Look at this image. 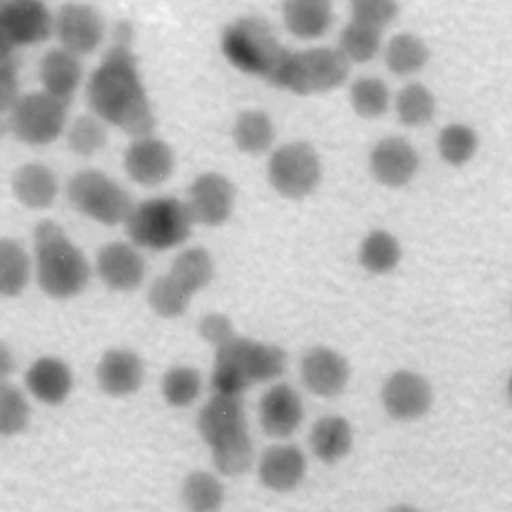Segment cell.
Masks as SVG:
<instances>
[{
	"label": "cell",
	"instance_id": "cell-1",
	"mask_svg": "<svg viewBox=\"0 0 512 512\" xmlns=\"http://www.w3.org/2000/svg\"><path fill=\"white\" fill-rule=\"evenodd\" d=\"M86 98L92 112L120 128L122 132L138 138L150 136L156 118L152 104L138 74V62L130 48V26L120 24L116 44L108 48L100 66L92 72Z\"/></svg>",
	"mask_w": 512,
	"mask_h": 512
},
{
	"label": "cell",
	"instance_id": "cell-2",
	"mask_svg": "<svg viewBox=\"0 0 512 512\" xmlns=\"http://www.w3.org/2000/svg\"><path fill=\"white\" fill-rule=\"evenodd\" d=\"M36 276L44 294L64 300L78 296L90 280V264L66 232L50 220L34 228Z\"/></svg>",
	"mask_w": 512,
	"mask_h": 512
},
{
	"label": "cell",
	"instance_id": "cell-3",
	"mask_svg": "<svg viewBox=\"0 0 512 512\" xmlns=\"http://www.w3.org/2000/svg\"><path fill=\"white\" fill-rule=\"evenodd\" d=\"M222 54L232 66L246 74L274 82L290 52L280 44L272 26L260 16H244L222 30Z\"/></svg>",
	"mask_w": 512,
	"mask_h": 512
},
{
	"label": "cell",
	"instance_id": "cell-4",
	"mask_svg": "<svg viewBox=\"0 0 512 512\" xmlns=\"http://www.w3.org/2000/svg\"><path fill=\"white\" fill-rule=\"evenodd\" d=\"M124 224L128 238L136 246L170 250L190 236L194 220L186 202L164 196L136 204Z\"/></svg>",
	"mask_w": 512,
	"mask_h": 512
},
{
	"label": "cell",
	"instance_id": "cell-5",
	"mask_svg": "<svg viewBox=\"0 0 512 512\" xmlns=\"http://www.w3.org/2000/svg\"><path fill=\"white\" fill-rule=\"evenodd\" d=\"M348 70V58L336 48L324 46L290 52L272 86L302 96L314 92H328L344 84V80L348 78Z\"/></svg>",
	"mask_w": 512,
	"mask_h": 512
},
{
	"label": "cell",
	"instance_id": "cell-6",
	"mask_svg": "<svg viewBox=\"0 0 512 512\" xmlns=\"http://www.w3.org/2000/svg\"><path fill=\"white\" fill-rule=\"evenodd\" d=\"M66 196L78 212L106 226L126 222L134 210L128 192L100 170L76 172L66 184Z\"/></svg>",
	"mask_w": 512,
	"mask_h": 512
},
{
	"label": "cell",
	"instance_id": "cell-7",
	"mask_svg": "<svg viewBox=\"0 0 512 512\" xmlns=\"http://www.w3.org/2000/svg\"><path fill=\"white\" fill-rule=\"evenodd\" d=\"M66 108L62 100L48 92H32L18 98L8 112V126L12 134L32 146L54 142L66 124Z\"/></svg>",
	"mask_w": 512,
	"mask_h": 512
},
{
	"label": "cell",
	"instance_id": "cell-8",
	"mask_svg": "<svg viewBox=\"0 0 512 512\" xmlns=\"http://www.w3.org/2000/svg\"><path fill=\"white\" fill-rule=\"evenodd\" d=\"M268 182L284 198H304L320 184L322 166L308 142H290L272 152L268 160Z\"/></svg>",
	"mask_w": 512,
	"mask_h": 512
},
{
	"label": "cell",
	"instance_id": "cell-9",
	"mask_svg": "<svg viewBox=\"0 0 512 512\" xmlns=\"http://www.w3.org/2000/svg\"><path fill=\"white\" fill-rule=\"evenodd\" d=\"M434 402L430 382L412 370H398L382 386V406L386 414L400 422H412L428 414Z\"/></svg>",
	"mask_w": 512,
	"mask_h": 512
},
{
	"label": "cell",
	"instance_id": "cell-10",
	"mask_svg": "<svg viewBox=\"0 0 512 512\" xmlns=\"http://www.w3.org/2000/svg\"><path fill=\"white\" fill-rule=\"evenodd\" d=\"M52 28V16L38 0L8 2L0 10V42L12 48L44 42L50 38Z\"/></svg>",
	"mask_w": 512,
	"mask_h": 512
},
{
	"label": "cell",
	"instance_id": "cell-11",
	"mask_svg": "<svg viewBox=\"0 0 512 512\" xmlns=\"http://www.w3.org/2000/svg\"><path fill=\"white\" fill-rule=\"evenodd\" d=\"M234 200V184L218 172H206L200 174L188 188L186 204L194 222L204 226H220L230 218Z\"/></svg>",
	"mask_w": 512,
	"mask_h": 512
},
{
	"label": "cell",
	"instance_id": "cell-12",
	"mask_svg": "<svg viewBox=\"0 0 512 512\" xmlns=\"http://www.w3.org/2000/svg\"><path fill=\"white\" fill-rule=\"evenodd\" d=\"M198 432L210 450L250 436L242 398L214 394L198 414Z\"/></svg>",
	"mask_w": 512,
	"mask_h": 512
},
{
	"label": "cell",
	"instance_id": "cell-13",
	"mask_svg": "<svg viewBox=\"0 0 512 512\" xmlns=\"http://www.w3.org/2000/svg\"><path fill=\"white\" fill-rule=\"evenodd\" d=\"M54 32L64 50L72 54H90L104 36V22L96 8L88 4H64L60 6Z\"/></svg>",
	"mask_w": 512,
	"mask_h": 512
},
{
	"label": "cell",
	"instance_id": "cell-14",
	"mask_svg": "<svg viewBox=\"0 0 512 512\" xmlns=\"http://www.w3.org/2000/svg\"><path fill=\"white\" fill-rule=\"evenodd\" d=\"M418 166V152L406 138L400 136L380 140L370 152L372 176L388 188L406 186L416 176Z\"/></svg>",
	"mask_w": 512,
	"mask_h": 512
},
{
	"label": "cell",
	"instance_id": "cell-15",
	"mask_svg": "<svg viewBox=\"0 0 512 512\" xmlns=\"http://www.w3.org/2000/svg\"><path fill=\"white\" fill-rule=\"evenodd\" d=\"M300 376L312 394L332 398L344 392L350 378V366L336 350L314 346L302 358Z\"/></svg>",
	"mask_w": 512,
	"mask_h": 512
},
{
	"label": "cell",
	"instance_id": "cell-16",
	"mask_svg": "<svg viewBox=\"0 0 512 512\" xmlns=\"http://www.w3.org/2000/svg\"><path fill=\"white\" fill-rule=\"evenodd\" d=\"M98 278L116 292L136 290L146 272L144 258L126 242H110L100 248L96 256Z\"/></svg>",
	"mask_w": 512,
	"mask_h": 512
},
{
	"label": "cell",
	"instance_id": "cell-17",
	"mask_svg": "<svg viewBox=\"0 0 512 512\" xmlns=\"http://www.w3.org/2000/svg\"><path fill=\"white\" fill-rule=\"evenodd\" d=\"M306 476V456L294 444H274L264 450L258 462V478L264 488L276 494L296 490Z\"/></svg>",
	"mask_w": 512,
	"mask_h": 512
},
{
	"label": "cell",
	"instance_id": "cell-18",
	"mask_svg": "<svg viewBox=\"0 0 512 512\" xmlns=\"http://www.w3.org/2000/svg\"><path fill=\"white\" fill-rule=\"evenodd\" d=\"M172 168V150L160 138H138L124 152L126 174L142 186H158L172 174Z\"/></svg>",
	"mask_w": 512,
	"mask_h": 512
},
{
	"label": "cell",
	"instance_id": "cell-19",
	"mask_svg": "<svg viewBox=\"0 0 512 512\" xmlns=\"http://www.w3.org/2000/svg\"><path fill=\"white\" fill-rule=\"evenodd\" d=\"M304 418V406L298 392L288 384L268 388L260 400V426L272 438L292 436Z\"/></svg>",
	"mask_w": 512,
	"mask_h": 512
},
{
	"label": "cell",
	"instance_id": "cell-20",
	"mask_svg": "<svg viewBox=\"0 0 512 512\" xmlns=\"http://www.w3.org/2000/svg\"><path fill=\"white\" fill-rule=\"evenodd\" d=\"M98 386L114 398L134 394L144 378L142 360L126 348H110L96 366Z\"/></svg>",
	"mask_w": 512,
	"mask_h": 512
},
{
	"label": "cell",
	"instance_id": "cell-21",
	"mask_svg": "<svg viewBox=\"0 0 512 512\" xmlns=\"http://www.w3.org/2000/svg\"><path fill=\"white\" fill-rule=\"evenodd\" d=\"M26 388L32 396L48 406L62 404L72 390V372L68 364L58 358H38L24 376Z\"/></svg>",
	"mask_w": 512,
	"mask_h": 512
},
{
	"label": "cell",
	"instance_id": "cell-22",
	"mask_svg": "<svg viewBox=\"0 0 512 512\" xmlns=\"http://www.w3.org/2000/svg\"><path fill=\"white\" fill-rule=\"evenodd\" d=\"M82 78V66L76 58V54L56 48L42 56L40 60V82L44 86V92L50 96L62 100L64 104H70L78 84Z\"/></svg>",
	"mask_w": 512,
	"mask_h": 512
},
{
	"label": "cell",
	"instance_id": "cell-23",
	"mask_svg": "<svg viewBox=\"0 0 512 512\" xmlns=\"http://www.w3.org/2000/svg\"><path fill=\"white\" fill-rule=\"evenodd\" d=\"M12 192L28 208H48L58 194L56 174L44 164H24L12 174Z\"/></svg>",
	"mask_w": 512,
	"mask_h": 512
},
{
	"label": "cell",
	"instance_id": "cell-24",
	"mask_svg": "<svg viewBox=\"0 0 512 512\" xmlns=\"http://www.w3.org/2000/svg\"><path fill=\"white\" fill-rule=\"evenodd\" d=\"M242 338L244 336H234L230 342L216 348V362L210 380L216 396L242 398L244 390L252 384L242 366Z\"/></svg>",
	"mask_w": 512,
	"mask_h": 512
},
{
	"label": "cell",
	"instance_id": "cell-25",
	"mask_svg": "<svg viewBox=\"0 0 512 512\" xmlns=\"http://www.w3.org/2000/svg\"><path fill=\"white\" fill-rule=\"evenodd\" d=\"M354 444V432L346 418L324 416L314 422L310 432V448L324 464H336L348 456Z\"/></svg>",
	"mask_w": 512,
	"mask_h": 512
},
{
	"label": "cell",
	"instance_id": "cell-26",
	"mask_svg": "<svg viewBox=\"0 0 512 512\" xmlns=\"http://www.w3.org/2000/svg\"><path fill=\"white\" fill-rule=\"evenodd\" d=\"M282 18L290 34L312 40L332 24V6L326 0H290L282 4Z\"/></svg>",
	"mask_w": 512,
	"mask_h": 512
},
{
	"label": "cell",
	"instance_id": "cell-27",
	"mask_svg": "<svg viewBox=\"0 0 512 512\" xmlns=\"http://www.w3.org/2000/svg\"><path fill=\"white\" fill-rule=\"evenodd\" d=\"M180 498L186 512H220L226 500V490L212 472L192 470L182 480Z\"/></svg>",
	"mask_w": 512,
	"mask_h": 512
},
{
	"label": "cell",
	"instance_id": "cell-28",
	"mask_svg": "<svg viewBox=\"0 0 512 512\" xmlns=\"http://www.w3.org/2000/svg\"><path fill=\"white\" fill-rule=\"evenodd\" d=\"M242 366L250 382H270L286 368V352L276 344L242 338Z\"/></svg>",
	"mask_w": 512,
	"mask_h": 512
},
{
	"label": "cell",
	"instance_id": "cell-29",
	"mask_svg": "<svg viewBox=\"0 0 512 512\" xmlns=\"http://www.w3.org/2000/svg\"><path fill=\"white\" fill-rule=\"evenodd\" d=\"M386 66L396 76H410L420 72L428 58L430 50L422 38L416 34H396L386 46Z\"/></svg>",
	"mask_w": 512,
	"mask_h": 512
},
{
	"label": "cell",
	"instance_id": "cell-30",
	"mask_svg": "<svg viewBox=\"0 0 512 512\" xmlns=\"http://www.w3.org/2000/svg\"><path fill=\"white\" fill-rule=\"evenodd\" d=\"M232 138L240 152L262 154L274 140V124L264 112L246 110L236 118L232 126Z\"/></svg>",
	"mask_w": 512,
	"mask_h": 512
},
{
	"label": "cell",
	"instance_id": "cell-31",
	"mask_svg": "<svg viewBox=\"0 0 512 512\" xmlns=\"http://www.w3.org/2000/svg\"><path fill=\"white\" fill-rule=\"evenodd\" d=\"M358 258L368 272L386 274L398 266L402 258V248L396 236H392L390 232L374 230L362 240Z\"/></svg>",
	"mask_w": 512,
	"mask_h": 512
},
{
	"label": "cell",
	"instance_id": "cell-32",
	"mask_svg": "<svg viewBox=\"0 0 512 512\" xmlns=\"http://www.w3.org/2000/svg\"><path fill=\"white\" fill-rule=\"evenodd\" d=\"M478 144L476 130L464 122H450L438 134L440 158L456 168L468 164L476 156Z\"/></svg>",
	"mask_w": 512,
	"mask_h": 512
},
{
	"label": "cell",
	"instance_id": "cell-33",
	"mask_svg": "<svg viewBox=\"0 0 512 512\" xmlns=\"http://www.w3.org/2000/svg\"><path fill=\"white\" fill-rule=\"evenodd\" d=\"M170 274L190 292L206 288L214 278V262L208 250L204 248H188L176 256L172 262Z\"/></svg>",
	"mask_w": 512,
	"mask_h": 512
},
{
	"label": "cell",
	"instance_id": "cell-34",
	"mask_svg": "<svg viewBox=\"0 0 512 512\" xmlns=\"http://www.w3.org/2000/svg\"><path fill=\"white\" fill-rule=\"evenodd\" d=\"M436 98L420 82L406 84L396 96V114L404 126H424L434 118Z\"/></svg>",
	"mask_w": 512,
	"mask_h": 512
},
{
	"label": "cell",
	"instance_id": "cell-35",
	"mask_svg": "<svg viewBox=\"0 0 512 512\" xmlns=\"http://www.w3.org/2000/svg\"><path fill=\"white\" fill-rule=\"evenodd\" d=\"M30 278V260L24 248L2 238L0 242V292L4 296H18Z\"/></svg>",
	"mask_w": 512,
	"mask_h": 512
},
{
	"label": "cell",
	"instance_id": "cell-36",
	"mask_svg": "<svg viewBox=\"0 0 512 512\" xmlns=\"http://www.w3.org/2000/svg\"><path fill=\"white\" fill-rule=\"evenodd\" d=\"M190 298L192 294L172 274L156 278L148 292L150 308L162 318L182 316L190 304Z\"/></svg>",
	"mask_w": 512,
	"mask_h": 512
},
{
	"label": "cell",
	"instance_id": "cell-37",
	"mask_svg": "<svg viewBox=\"0 0 512 512\" xmlns=\"http://www.w3.org/2000/svg\"><path fill=\"white\" fill-rule=\"evenodd\" d=\"M380 40V30L352 20L340 32L338 50L348 58V62H368L378 54Z\"/></svg>",
	"mask_w": 512,
	"mask_h": 512
},
{
	"label": "cell",
	"instance_id": "cell-38",
	"mask_svg": "<svg viewBox=\"0 0 512 512\" xmlns=\"http://www.w3.org/2000/svg\"><path fill=\"white\" fill-rule=\"evenodd\" d=\"M202 388L198 370L190 366H174L162 378V396L174 408L190 406Z\"/></svg>",
	"mask_w": 512,
	"mask_h": 512
},
{
	"label": "cell",
	"instance_id": "cell-39",
	"mask_svg": "<svg viewBox=\"0 0 512 512\" xmlns=\"http://www.w3.org/2000/svg\"><path fill=\"white\" fill-rule=\"evenodd\" d=\"M390 92L380 78H358L350 88V104L362 118H378L388 110Z\"/></svg>",
	"mask_w": 512,
	"mask_h": 512
},
{
	"label": "cell",
	"instance_id": "cell-40",
	"mask_svg": "<svg viewBox=\"0 0 512 512\" xmlns=\"http://www.w3.org/2000/svg\"><path fill=\"white\" fill-rule=\"evenodd\" d=\"M68 148L78 156H92L100 152L106 144V128L98 116L84 114L74 120L66 134Z\"/></svg>",
	"mask_w": 512,
	"mask_h": 512
},
{
	"label": "cell",
	"instance_id": "cell-41",
	"mask_svg": "<svg viewBox=\"0 0 512 512\" xmlns=\"http://www.w3.org/2000/svg\"><path fill=\"white\" fill-rule=\"evenodd\" d=\"M30 408L26 398L10 382H2L0 388V432L2 436L20 434L28 424Z\"/></svg>",
	"mask_w": 512,
	"mask_h": 512
},
{
	"label": "cell",
	"instance_id": "cell-42",
	"mask_svg": "<svg viewBox=\"0 0 512 512\" xmlns=\"http://www.w3.org/2000/svg\"><path fill=\"white\" fill-rule=\"evenodd\" d=\"M350 14L354 22L382 30L398 14V4L390 0H356L350 6Z\"/></svg>",
	"mask_w": 512,
	"mask_h": 512
},
{
	"label": "cell",
	"instance_id": "cell-43",
	"mask_svg": "<svg viewBox=\"0 0 512 512\" xmlns=\"http://www.w3.org/2000/svg\"><path fill=\"white\" fill-rule=\"evenodd\" d=\"M16 68L18 64H16L14 48L0 42V96H2V110L6 114L18 102L16 100V90H18Z\"/></svg>",
	"mask_w": 512,
	"mask_h": 512
},
{
	"label": "cell",
	"instance_id": "cell-44",
	"mask_svg": "<svg viewBox=\"0 0 512 512\" xmlns=\"http://www.w3.org/2000/svg\"><path fill=\"white\" fill-rule=\"evenodd\" d=\"M198 332H200V336H202L208 344H212V346H216V348L224 346L226 342H230V340L236 336L230 318L224 316V314H220V312L206 314V316L200 320Z\"/></svg>",
	"mask_w": 512,
	"mask_h": 512
},
{
	"label": "cell",
	"instance_id": "cell-45",
	"mask_svg": "<svg viewBox=\"0 0 512 512\" xmlns=\"http://www.w3.org/2000/svg\"><path fill=\"white\" fill-rule=\"evenodd\" d=\"M388 512H422V510L416 508V506H412V504H408V502H398V504L390 506Z\"/></svg>",
	"mask_w": 512,
	"mask_h": 512
},
{
	"label": "cell",
	"instance_id": "cell-46",
	"mask_svg": "<svg viewBox=\"0 0 512 512\" xmlns=\"http://www.w3.org/2000/svg\"><path fill=\"white\" fill-rule=\"evenodd\" d=\"M10 370H12V364H10V350H8L6 344H2V374L6 376Z\"/></svg>",
	"mask_w": 512,
	"mask_h": 512
},
{
	"label": "cell",
	"instance_id": "cell-47",
	"mask_svg": "<svg viewBox=\"0 0 512 512\" xmlns=\"http://www.w3.org/2000/svg\"><path fill=\"white\" fill-rule=\"evenodd\" d=\"M506 394H508V400H510V404H512V372H510L508 382H506Z\"/></svg>",
	"mask_w": 512,
	"mask_h": 512
}]
</instances>
